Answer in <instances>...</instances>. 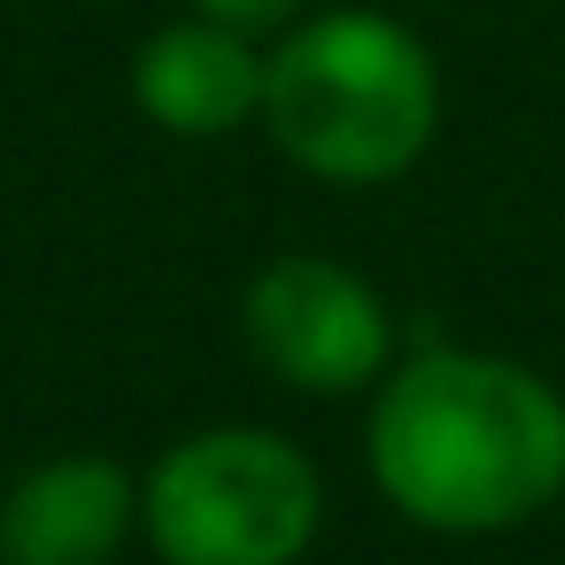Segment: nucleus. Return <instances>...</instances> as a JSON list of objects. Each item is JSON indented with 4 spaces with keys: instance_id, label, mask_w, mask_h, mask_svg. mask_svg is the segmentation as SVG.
<instances>
[{
    "instance_id": "4",
    "label": "nucleus",
    "mask_w": 565,
    "mask_h": 565,
    "mask_svg": "<svg viewBox=\"0 0 565 565\" xmlns=\"http://www.w3.org/2000/svg\"><path fill=\"white\" fill-rule=\"evenodd\" d=\"M241 349L287 395H310V403L372 395L403 356L387 295L356 264L318 256V248H279V256H264L248 271V287H241Z\"/></svg>"
},
{
    "instance_id": "2",
    "label": "nucleus",
    "mask_w": 565,
    "mask_h": 565,
    "mask_svg": "<svg viewBox=\"0 0 565 565\" xmlns=\"http://www.w3.org/2000/svg\"><path fill=\"white\" fill-rule=\"evenodd\" d=\"M441 63L387 9H310L271 40L264 140L318 186L364 194L411 179L441 140Z\"/></svg>"
},
{
    "instance_id": "6",
    "label": "nucleus",
    "mask_w": 565,
    "mask_h": 565,
    "mask_svg": "<svg viewBox=\"0 0 565 565\" xmlns=\"http://www.w3.org/2000/svg\"><path fill=\"white\" fill-rule=\"evenodd\" d=\"M264 71L271 47L217 24V17H171L132 55V102L171 140H233L264 125Z\"/></svg>"
},
{
    "instance_id": "1",
    "label": "nucleus",
    "mask_w": 565,
    "mask_h": 565,
    "mask_svg": "<svg viewBox=\"0 0 565 565\" xmlns=\"http://www.w3.org/2000/svg\"><path fill=\"white\" fill-rule=\"evenodd\" d=\"M364 472L418 534H519L565 503V387L503 349H411L364 403Z\"/></svg>"
},
{
    "instance_id": "3",
    "label": "nucleus",
    "mask_w": 565,
    "mask_h": 565,
    "mask_svg": "<svg viewBox=\"0 0 565 565\" xmlns=\"http://www.w3.org/2000/svg\"><path fill=\"white\" fill-rule=\"evenodd\" d=\"M140 534L163 565H302L326 534V472L295 434L217 418L156 449Z\"/></svg>"
},
{
    "instance_id": "5",
    "label": "nucleus",
    "mask_w": 565,
    "mask_h": 565,
    "mask_svg": "<svg viewBox=\"0 0 565 565\" xmlns=\"http://www.w3.org/2000/svg\"><path fill=\"white\" fill-rule=\"evenodd\" d=\"M140 534V472L109 449H55L0 488V565H117Z\"/></svg>"
},
{
    "instance_id": "7",
    "label": "nucleus",
    "mask_w": 565,
    "mask_h": 565,
    "mask_svg": "<svg viewBox=\"0 0 565 565\" xmlns=\"http://www.w3.org/2000/svg\"><path fill=\"white\" fill-rule=\"evenodd\" d=\"M194 17H217V24H233V32H248V40H279V32H295L318 0H186Z\"/></svg>"
}]
</instances>
